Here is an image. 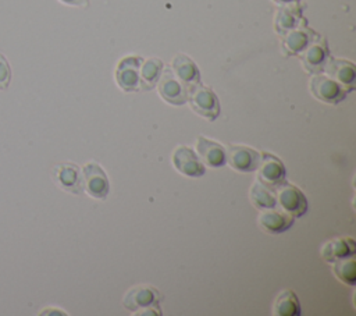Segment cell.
I'll list each match as a JSON object with an SVG mask.
<instances>
[{"instance_id":"1","label":"cell","mask_w":356,"mask_h":316,"mask_svg":"<svg viewBox=\"0 0 356 316\" xmlns=\"http://www.w3.org/2000/svg\"><path fill=\"white\" fill-rule=\"evenodd\" d=\"M160 294L150 285H138L128 290L124 295L122 305L135 315H161Z\"/></svg>"},{"instance_id":"8","label":"cell","mask_w":356,"mask_h":316,"mask_svg":"<svg viewBox=\"0 0 356 316\" xmlns=\"http://www.w3.org/2000/svg\"><path fill=\"white\" fill-rule=\"evenodd\" d=\"M330 58V52L325 39L316 36L307 47L300 53V60L305 70L310 74H320Z\"/></svg>"},{"instance_id":"7","label":"cell","mask_w":356,"mask_h":316,"mask_svg":"<svg viewBox=\"0 0 356 316\" xmlns=\"http://www.w3.org/2000/svg\"><path fill=\"white\" fill-rule=\"evenodd\" d=\"M259 178L263 185H266L270 189H275L280 187L285 180V166L284 163L273 156L271 153H261L260 155V163H259Z\"/></svg>"},{"instance_id":"14","label":"cell","mask_w":356,"mask_h":316,"mask_svg":"<svg viewBox=\"0 0 356 316\" xmlns=\"http://www.w3.org/2000/svg\"><path fill=\"white\" fill-rule=\"evenodd\" d=\"M293 223V217L284 210L275 207L266 209L259 216V226L261 230L270 234H280L286 231Z\"/></svg>"},{"instance_id":"19","label":"cell","mask_w":356,"mask_h":316,"mask_svg":"<svg viewBox=\"0 0 356 316\" xmlns=\"http://www.w3.org/2000/svg\"><path fill=\"white\" fill-rule=\"evenodd\" d=\"M302 15L300 10L295 4L282 6L275 14V31L281 35H285L288 31L300 25Z\"/></svg>"},{"instance_id":"5","label":"cell","mask_w":356,"mask_h":316,"mask_svg":"<svg viewBox=\"0 0 356 316\" xmlns=\"http://www.w3.org/2000/svg\"><path fill=\"white\" fill-rule=\"evenodd\" d=\"M310 90L314 97L330 104H337L346 97L345 88L331 77L323 74H314L310 79Z\"/></svg>"},{"instance_id":"2","label":"cell","mask_w":356,"mask_h":316,"mask_svg":"<svg viewBox=\"0 0 356 316\" xmlns=\"http://www.w3.org/2000/svg\"><path fill=\"white\" fill-rule=\"evenodd\" d=\"M188 100L193 111L207 118L209 121L216 120L220 114L218 99L210 88H206L200 84L191 86L188 92Z\"/></svg>"},{"instance_id":"12","label":"cell","mask_w":356,"mask_h":316,"mask_svg":"<svg viewBox=\"0 0 356 316\" xmlns=\"http://www.w3.org/2000/svg\"><path fill=\"white\" fill-rule=\"evenodd\" d=\"M53 178L64 191L71 193H81L83 191L81 170L74 163L57 164L53 168Z\"/></svg>"},{"instance_id":"11","label":"cell","mask_w":356,"mask_h":316,"mask_svg":"<svg viewBox=\"0 0 356 316\" xmlns=\"http://www.w3.org/2000/svg\"><path fill=\"white\" fill-rule=\"evenodd\" d=\"M174 167L186 177H202L204 174V166L197 155L188 146H178L172 153Z\"/></svg>"},{"instance_id":"17","label":"cell","mask_w":356,"mask_h":316,"mask_svg":"<svg viewBox=\"0 0 356 316\" xmlns=\"http://www.w3.org/2000/svg\"><path fill=\"white\" fill-rule=\"evenodd\" d=\"M171 70L177 75V78L188 88L200 82V72L196 64L185 54H178L174 57Z\"/></svg>"},{"instance_id":"15","label":"cell","mask_w":356,"mask_h":316,"mask_svg":"<svg viewBox=\"0 0 356 316\" xmlns=\"http://www.w3.org/2000/svg\"><path fill=\"white\" fill-rule=\"evenodd\" d=\"M316 36L317 35L312 29L299 25L284 35V52L286 54H300Z\"/></svg>"},{"instance_id":"23","label":"cell","mask_w":356,"mask_h":316,"mask_svg":"<svg viewBox=\"0 0 356 316\" xmlns=\"http://www.w3.org/2000/svg\"><path fill=\"white\" fill-rule=\"evenodd\" d=\"M355 260L352 256L339 259L334 262V273L335 276L348 285H355L356 283V270H355Z\"/></svg>"},{"instance_id":"21","label":"cell","mask_w":356,"mask_h":316,"mask_svg":"<svg viewBox=\"0 0 356 316\" xmlns=\"http://www.w3.org/2000/svg\"><path fill=\"white\" fill-rule=\"evenodd\" d=\"M274 315L277 316H299L302 313L300 303L293 291L285 290L278 294L274 302Z\"/></svg>"},{"instance_id":"20","label":"cell","mask_w":356,"mask_h":316,"mask_svg":"<svg viewBox=\"0 0 356 316\" xmlns=\"http://www.w3.org/2000/svg\"><path fill=\"white\" fill-rule=\"evenodd\" d=\"M163 61L160 58H149L142 61L139 70V89L150 90L153 89L161 75Z\"/></svg>"},{"instance_id":"16","label":"cell","mask_w":356,"mask_h":316,"mask_svg":"<svg viewBox=\"0 0 356 316\" xmlns=\"http://www.w3.org/2000/svg\"><path fill=\"white\" fill-rule=\"evenodd\" d=\"M196 148L202 160L210 167H221L225 164V148L222 145L199 136Z\"/></svg>"},{"instance_id":"10","label":"cell","mask_w":356,"mask_h":316,"mask_svg":"<svg viewBox=\"0 0 356 316\" xmlns=\"http://www.w3.org/2000/svg\"><path fill=\"white\" fill-rule=\"evenodd\" d=\"M142 61L143 60L136 56H128L120 60L115 70V81L122 90H139V70Z\"/></svg>"},{"instance_id":"3","label":"cell","mask_w":356,"mask_h":316,"mask_svg":"<svg viewBox=\"0 0 356 316\" xmlns=\"http://www.w3.org/2000/svg\"><path fill=\"white\" fill-rule=\"evenodd\" d=\"M157 88L160 96L170 104L181 106L188 102L189 88L177 78L171 68H165L161 71Z\"/></svg>"},{"instance_id":"25","label":"cell","mask_w":356,"mask_h":316,"mask_svg":"<svg viewBox=\"0 0 356 316\" xmlns=\"http://www.w3.org/2000/svg\"><path fill=\"white\" fill-rule=\"evenodd\" d=\"M60 1L74 7H86L89 4V0H60Z\"/></svg>"},{"instance_id":"4","label":"cell","mask_w":356,"mask_h":316,"mask_svg":"<svg viewBox=\"0 0 356 316\" xmlns=\"http://www.w3.org/2000/svg\"><path fill=\"white\" fill-rule=\"evenodd\" d=\"M277 189L275 200L284 212L292 217H300L307 210V199L305 193L292 184H281Z\"/></svg>"},{"instance_id":"13","label":"cell","mask_w":356,"mask_h":316,"mask_svg":"<svg viewBox=\"0 0 356 316\" xmlns=\"http://www.w3.org/2000/svg\"><path fill=\"white\" fill-rule=\"evenodd\" d=\"M324 71L339 85L348 88V90L355 89L356 70L350 61L342 58H330L324 67Z\"/></svg>"},{"instance_id":"22","label":"cell","mask_w":356,"mask_h":316,"mask_svg":"<svg viewBox=\"0 0 356 316\" xmlns=\"http://www.w3.org/2000/svg\"><path fill=\"white\" fill-rule=\"evenodd\" d=\"M249 196H250L253 206H256L260 210H266V209H271V207L277 206L275 195L271 192L270 188L263 185L260 181H256L252 185Z\"/></svg>"},{"instance_id":"9","label":"cell","mask_w":356,"mask_h":316,"mask_svg":"<svg viewBox=\"0 0 356 316\" xmlns=\"http://www.w3.org/2000/svg\"><path fill=\"white\" fill-rule=\"evenodd\" d=\"M225 161L239 173H250L257 170L260 153L248 146L229 145L225 149Z\"/></svg>"},{"instance_id":"26","label":"cell","mask_w":356,"mask_h":316,"mask_svg":"<svg viewBox=\"0 0 356 316\" xmlns=\"http://www.w3.org/2000/svg\"><path fill=\"white\" fill-rule=\"evenodd\" d=\"M274 3H277V4H282V6H286V4H295V3H298L299 0H273Z\"/></svg>"},{"instance_id":"18","label":"cell","mask_w":356,"mask_h":316,"mask_svg":"<svg viewBox=\"0 0 356 316\" xmlns=\"http://www.w3.org/2000/svg\"><path fill=\"white\" fill-rule=\"evenodd\" d=\"M355 252H356V245L352 238H337L324 245L321 255L327 262L334 263L339 259L353 256Z\"/></svg>"},{"instance_id":"24","label":"cell","mask_w":356,"mask_h":316,"mask_svg":"<svg viewBox=\"0 0 356 316\" xmlns=\"http://www.w3.org/2000/svg\"><path fill=\"white\" fill-rule=\"evenodd\" d=\"M11 81V68L7 58L0 53V90L8 88Z\"/></svg>"},{"instance_id":"6","label":"cell","mask_w":356,"mask_h":316,"mask_svg":"<svg viewBox=\"0 0 356 316\" xmlns=\"http://www.w3.org/2000/svg\"><path fill=\"white\" fill-rule=\"evenodd\" d=\"M82 185L86 193L95 199H106L110 191L108 178L104 170L96 163L85 164Z\"/></svg>"}]
</instances>
